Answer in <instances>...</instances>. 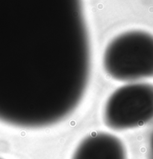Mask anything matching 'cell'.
Returning <instances> with one entry per match:
<instances>
[{
  "label": "cell",
  "instance_id": "obj_1",
  "mask_svg": "<svg viewBox=\"0 0 153 159\" xmlns=\"http://www.w3.org/2000/svg\"><path fill=\"white\" fill-rule=\"evenodd\" d=\"M91 51L81 0H0V122L54 126L81 103Z\"/></svg>",
  "mask_w": 153,
  "mask_h": 159
},
{
  "label": "cell",
  "instance_id": "obj_2",
  "mask_svg": "<svg viewBox=\"0 0 153 159\" xmlns=\"http://www.w3.org/2000/svg\"><path fill=\"white\" fill-rule=\"evenodd\" d=\"M103 67L109 77L122 82L153 77V35L142 31L118 35L106 47Z\"/></svg>",
  "mask_w": 153,
  "mask_h": 159
},
{
  "label": "cell",
  "instance_id": "obj_3",
  "mask_svg": "<svg viewBox=\"0 0 153 159\" xmlns=\"http://www.w3.org/2000/svg\"><path fill=\"white\" fill-rule=\"evenodd\" d=\"M103 120L109 129L124 131L153 120V86L131 83L114 91L107 100Z\"/></svg>",
  "mask_w": 153,
  "mask_h": 159
},
{
  "label": "cell",
  "instance_id": "obj_4",
  "mask_svg": "<svg viewBox=\"0 0 153 159\" xmlns=\"http://www.w3.org/2000/svg\"><path fill=\"white\" fill-rule=\"evenodd\" d=\"M71 159H127L122 141L108 132H94L81 140Z\"/></svg>",
  "mask_w": 153,
  "mask_h": 159
},
{
  "label": "cell",
  "instance_id": "obj_5",
  "mask_svg": "<svg viewBox=\"0 0 153 159\" xmlns=\"http://www.w3.org/2000/svg\"><path fill=\"white\" fill-rule=\"evenodd\" d=\"M148 156L149 159H153V132H152V134H151L150 140H149Z\"/></svg>",
  "mask_w": 153,
  "mask_h": 159
},
{
  "label": "cell",
  "instance_id": "obj_6",
  "mask_svg": "<svg viewBox=\"0 0 153 159\" xmlns=\"http://www.w3.org/2000/svg\"><path fill=\"white\" fill-rule=\"evenodd\" d=\"M0 159H2V158H0Z\"/></svg>",
  "mask_w": 153,
  "mask_h": 159
}]
</instances>
